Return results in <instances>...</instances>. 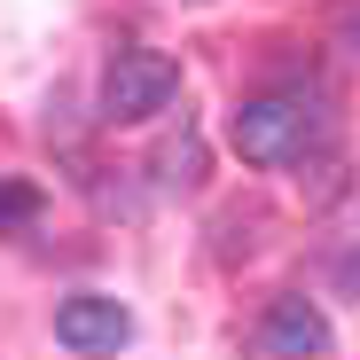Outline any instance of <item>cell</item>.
<instances>
[{"label": "cell", "mask_w": 360, "mask_h": 360, "mask_svg": "<svg viewBox=\"0 0 360 360\" xmlns=\"http://www.w3.org/2000/svg\"><path fill=\"white\" fill-rule=\"evenodd\" d=\"M126 337H134V314L117 297H63L55 306V345L71 352H117Z\"/></svg>", "instance_id": "3"}, {"label": "cell", "mask_w": 360, "mask_h": 360, "mask_svg": "<svg viewBox=\"0 0 360 360\" xmlns=\"http://www.w3.org/2000/svg\"><path fill=\"white\" fill-rule=\"evenodd\" d=\"M196 180H204V149H196V141L165 149V188H196Z\"/></svg>", "instance_id": "6"}, {"label": "cell", "mask_w": 360, "mask_h": 360, "mask_svg": "<svg viewBox=\"0 0 360 360\" xmlns=\"http://www.w3.org/2000/svg\"><path fill=\"white\" fill-rule=\"evenodd\" d=\"M337 32H345V39H352V47H345V55H360V16H352V8H345V16H337Z\"/></svg>", "instance_id": "8"}, {"label": "cell", "mask_w": 360, "mask_h": 360, "mask_svg": "<svg viewBox=\"0 0 360 360\" xmlns=\"http://www.w3.org/2000/svg\"><path fill=\"white\" fill-rule=\"evenodd\" d=\"M259 352H329V321L306 297H274L266 321H259Z\"/></svg>", "instance_id": "4"}, {"label": "cell", "mask_w": 360, "mask_h": 360, "mask_svg": "<svg viewBox=\"0 0 360 360\" xmlns=\"http://www.w3.org/2000/svg\"><path fill=\"white\" fill-rule=\"evenodd\" d=\"M227 134H235V157L259 165V172L306 165V149L321 141V102H306V94H251Z\"/></svg>", "instance_id": "1"}, {"label": "cell", "mask_w": 360, "mask_h": 360, "mask_svg": "<svg viewBox=\"0 0 360 360\" xmlns=\"http://www.w3.org/2000/svg\"><path fill=\"white\" fill-rule=\"evenodd\" d=\"M337 290H345V297H360V251H345V259H337Z\"/></svg>", "instance_id": "7"}, {"label": "cell", "mask_w": 360, "mask_h": 360, "mask_svg": "<svg viewBox=\"0 0 360 360\" xmlns=\"http://www.w3.org/2000/svg\"><path fill=\"white\" fill-rule=\"evenodd\" d=\"M172 94H180V63L157 47H117L110 71H102V117L110 126H141V117L172 110Z\"/></svg>", "instance_id": "2"}, {"label": "cell", "mask_w": 360, "mask_h": 360, "mask_svg": "<svg viewBox=\"0 0 360 360\" xmlns=\"http://www.w3.org/2000/svg\"><path fill=\"white\" fill-rule=\"evenodd\" d=\"M32 219H39V188H32V180H0V235L32 227Z\"/></svg>", "instance_id": "5"}]
</instances>
